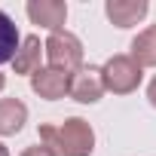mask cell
<instances>
[{
    "label": "cell",
    "instance_id": "cell-1",
    "mask_svg": "<svg viewBox=\"0 0 156 156\" xmlns=\"http://www.w3.org/2000/svg\"><path fill=\"white\" fill-rule=\"evenodd\" d=\"M40 144L52 156H92L95 150V129L83 116H67L61 126L43 122Z\"/></svg>",
    "mask_w": 156,
    "mask_h": 156
},
{
    "label": "cell",
    "instance_id": "cell-2",
    "mask_svg": "<svg viewBox=\"0 0 156 156\" xmlns=\"http://www.w3.org/2000/svg\"><path fill=\"white\" fill-rule=\"evenodd\" d=\"M101 76H104V89L113 95H132L138 92L141 80H144V67L129 55V52H116L101 64Z\"/></svg>",
    "mask_w": 156,
    "mask_h": 156
},
{
    "label": "cell",
    "instance_id": "cell-3",
    "mask_svg": "<svg viewBox=\"0 0 156 156\" xmlns=\"http://www.w3.org/2000/svg\"><path fill=\"white\" fill-rule=\"evenodd\" d=\"M83 55L86 52H83L80 37L70 34V31H55V34L46 37V61H49L52 70H61V73L73 76L80 67H86Z\"/></svg>",
    "mask_w": 156,
    "mask_h": 156
},
{
    "label": "cell",
    "instance_id": "cell-4",
    "mask_svg": "<svg viewBox=\"0 0 156 156\" xmlns=\"http://www.w3.org/2000/svg\"><path fill=\"white\" fill-rule=\"evenodd\" d=\"M104 92H107L104 76H101V67H95V64H86L70 76V98L80 104H98L104 98Z\"/></svg>",
    "mask_w": 156,
    "mask_h": 156
},
{
    "label": "cell",
    "instance_id": "cell-5",
    "mask_svg": "<svg viewBox=\"0 0 156 156\" xmlns=\"http://www.w3.org/2000/svg\"><path fill=\"white\" fill-rule=\"evenodd\" d=\"M25 12L34 25L46 28L49 34L64 31V22H67V3L64 0H28Z\"/></svg>",
    "mask_w": 156,
    "mask_h": 156
},
{
    "label": "cell",
    "instance_id": "cell-6",
    "mask_svg": "<svg viewBox=\"0 0 156 156\" xmlns=\"http://www.w3.org/2000/svg\"><path fill=\"white\" fill-rule=\"evenodd\" d=\"M147 12H150V3H147V0H107V3H104L107 22L116 25V28H122V31L141 25V22L147 19Z\"/></svg>",
    "mask_w": 156,
    "mask_h": 156
},
{
    "label": "cell",
    "instance_id": "cell-7",
    "mask_svg": "<svg viewBox=\"0 0 156 156\" xmlns=\"http://www.w3.org/2000/svg\"><path fill=\"white\" fill-rule=\"evenodd\" d=\"M31 92L40 95L43 101H58L64 95H70V76L52 67H43L31 76Z\"/></svg>",
    "mask_w": 156,
    "mask_h": 156
},
{
    "label": "cell",
    "instance_id": "cell-8",
    "mask_svg": "<svg viewBox=\"0 0 156 156\" xmlns=\"http://www.w3.org/2000/svg\"><path fill=\"white\" fill-rule=\"evenodd\" d=\"M43 55H46V43H40L37 34H28V37H22V46H19V52L12 58V70L19 76H34L37 70H43L40 67Z\"/></svg>",
    "mask_w": 156,
    "mask_h": 156
},
{
    "label": "cell",
    "instance_id": "cell-9",
    "mask_svg": "<svg viewBox=\"0 0 156 156\" xmlns=\"http://www.w3.org/2000/svg\"><path fill=\"white\" fill-rule=\"evenodd\" d=\"M28 122V104L22 98H0V138H12Z\"/></svg>",
    "mask_w": 156,
    "mask_h": 156
},
{
    "label": "cell",
    "instance_id": "cell-10",
    "mask_svg": "<svg viewBox=\"0 0 156 156\" xmlns=\"http://www.w3.org/2000/svg\"><path fill=\"white\" fill-rule=\"evenodd\" d=\"M129 55L141 64V67H156V25H147L144 31L135 34Z\"/></svg>",
    "mask_w": 156,
    "mask_h": 156
},
{
    "label": "cell",
    "instance_id": "cell-11",
    "mask_svg": "<svg viewBox=\"0 0 156 156\" xmlns=\"http://www.w3.org/2000/svg\"><path fill=\"white\" fill-rule=\"evenodd\" d=\"M19 46H22V34H19L16 22L9 19V12L0 9V64H12Z\"/></svg>",
    "mask_w": 156,
    "mask_h": 156
},
{
    "label": "cell",
    "instance_id": "cell-12",
    "mask_svg": "<svg viewBox=\"0 0 156 156\" xmlns=\"http://www.w3.org/2000/svg\"><path fill=\"white\" fill-rule=\"evenodd\" d=\"M19 156H52V153H49V150H46L43 144H34V147H25V150H22Z\"/></svg>",
    "mask_w": 156,
    "mask_h": 156
},
{
    "label": "cell",
    "instance_id": "cell-13",
    "mask_svg": "<svg viewBox=\"0 0 156 156\" xmlns=\"http://www.w3.org/2000/svg\"><path fill=\"white\" fill-rule=\"evenodd\" d=\"M147 101L156 107V76H153V80H150V86H147Z\"/></svg>",
    "mask_w": 156,
    "mask_h": 156
},
{
    "label": "cell",
    "instance_id": "cell-14",
    "mask_svg": "<svg viewBox=\"0 0 156 156\" xmlns=\"http://www.w3.org/2000/svg\"><path fill=\"white\" fill-rule=\"evenodd\" d=\"M6 89V73H0V92Z\"/></svg>",
    "mask_w": 156,
    "mask_h": 156
},
{
    "label": "cell",
    "instance_id": "cell-15",
    "mask_svg": "<svg viewBox=\"0 0 156 156\" xmlns=\"http://www.w3.org/2000/svg\"><path fill=\"white\" fill-rule=\"evenodd\" d=\"M0 156H9V150H6V147H3V144H0Z\"/></svg>",
    "mask_w": 156,
    "mask_h": 156
}]
</instances>
